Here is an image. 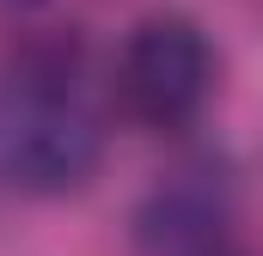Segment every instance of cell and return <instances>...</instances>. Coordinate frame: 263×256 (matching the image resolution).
Returning a JSON list of instances; mask_svg holds the SVG:
<instances>
[{
	"mask_svg": "<svg viewBox=\"0 0 263 256\" xmlns=\"http://www.w3.org/2000/svg\"><path fill=\"white\" fill-rule=\"evenodd\" d=\"M104 159V116L86 98L80 61L31 49L0 73V177L31 195L80 189Z\"/></svg>",
	"mask_w": 263,
	"mask_h": 256,
	"instance_id": "1",
	"label": "cell"
},
{
	"mask_svg": "<svg viewBox=\"0 0 263 256\" xmlns=\"http://www.w3.org/2000/svg\"><path fill=\"white\" fill-rule=\"evenodd\" d=\"M214 79H220V61L202 25L184 12H159V18H141L129 43L117 49L110 92L129 122L153 128V134H178L208 110Z\"/></svg>",
	"mask_w": 263,
	"mask_h": 256,
	"instance_id": "2",
	"label": "cell"
},
{
	"mask_svg": "<svg viewBox=\"0 0 263 256\" xmlns=\"http://www.w3.org/2000/svg\"><path fill=\"white\" fill-rule=\"evenodd\" d=\"M135 238L147 256H227V238H233L227 171L214 159H196L159 177L135 214Z\"/></svg>",
	"mask_w": 263,
	"mask_h": 256,
	"instance_id": "3",
	"label": "cell"
}]
</instances>
